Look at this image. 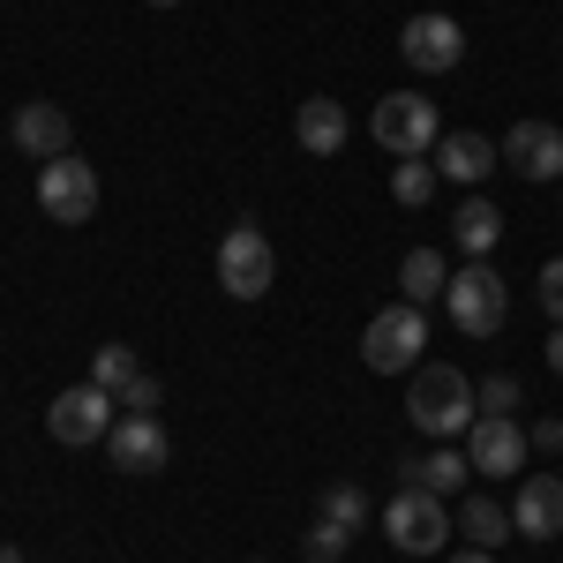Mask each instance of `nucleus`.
<instances>
[{
  "label": "nucleus",
  "mask_w": 563,
  "mask_h": 563,
  "mask_svg": "<svg viewBox=\"0 0 563 563\" xmlns=\"http://www.w3.org/2000/svg\"><path fill=\"white\" fill-rule=\"evenodd\" d=\"M474 398H481V413H511L519 406V376H488V384H474Z\"/></svg>",
  "instance_id": "obj_25"
},
{
  "label": "nucleus",
  "mask_w": 563,
  "mask_h": 563,
  "mask_svg": "<svg viewBox=\"0 0 563 563\" xmlns=\"http://www.w3.org/2000/svg\"><path fill=\"white\" fill-rule=\"evenodd\" d=\"M143 8H180V0H143Z\"/></svg>",
  "instance_id": "obj_32"
},
{
  "label": "nucleus",
  "mask_w": 563,
  "mask_h": 563,
  "mask_svg": "<svg viewBox=\"0 0 563 563\" xmlns=\"http://www.w3.org/2000/svg\"><path fill=\"white\" fill-rule=\"evenodd\" d=\"M443 308H451V323H459L466 339H496V331L511 323V294H504V278H496V263H488V256L466 263V271H451Z\"/></svg>",
  "instance_id": "obj_3"
},
{
  "label": "nucleus",
  "mask_w": 563,
  "mask_h": 563,
  "mask_svg": "<svg viewBox=\"0 0 563 563\" xmlns=\"http://www.w3.org/2000/svg\"><path fill=\"white\" fill-rule=\"evenodd\" d=\"M8 135H15L23 158H68V151H76V121H68V106H45V98L15 106Z\"/></svg>",
  "instance_id": "obj_12"
},
{
  "label": "nucleus",
  "mask_w": 563,
  "mask_h": 563,
  "mask_svg": "<svg viewBox=\"0 0 563 563\" xmlns=\"http://www.w3.org/2000/svg\"><path fill=\"white\" fill-rule=\"evenodd\" d=\"M496 166H504V151H496L488 135H474V129H459V135L435 143V174L443 180H466V188H474V180H488Z\"/></svg>",
  "instance_id": "obj_16"
},
{
  "label": "nucleus",
  "mask_w": 563,
  "mask_h": 563,
  "mask_svg": "<svg viewBox=\"0 0 563 563\" xmlns=\"http://www.w3.org/2000/svg\"><path fill=\"white\" fill-rule=\"evenodd\" d=\"M451 563H496V556H488V549H466V556H451Z\"/></svg>",
  "instance_id": "obj_30"
},
{
  "label": "nucleus",
  "mask_w": 563,
  "mask_h": 563,
  "mask_svg": "<svg viewBox=\"0 0 563 563\" xmlns=\"http://www.w3.org/2000/svg\"><path fill=\"white\" fill-rule=\"evenodd\" d=\"M368 135L384 143L390 158H429L443 143V121H435V106L421 90H384V106L368 113Z\"/></svg>",
  "instance_id": "obj_4"
},
{
  "label": "nucleus",
  "mask_w": 563,
  "mask_h": 563,
  "mask_svg": "<svg viewBox=\"0 0 563 563\" xmlns=\"http://www.w3.org/2000/svg\"><path fill=\"white\" fill-rule=\"evenodd\" d=\"M0 563H23V556H15V549H8V541H0Z\"/></svg>",
  "instance_id": "obj_31"
},
{
  "label": "nucleus",
  "mask_w": 563,
  "mask_h": 563,
  "mask_svg": "<svg viewBox=\"0 0 563 563\" xmlns=\"http://www.w3.org/2000/svg\"><path fill=\"white\" fill-rule=\"evenodd\" d=\"M271 278H278V256H271V241H263L256 218H241V225L218 241V286H225L233 301H263Z\"/></svg>",
  "instance_id": "obj_7"
},
{
  "label": "nucleus",
  "mask_w": 563,
  "mask_h": 563,
  "mask_svg": "<svg viewBox=\"0 0 563 563\" xmlns=\"http://www.w3.org/2000/svg\"><path fill=\"white\" fill-rule=\"evenodd\" d=\"M346 135H353V121H346L339 98H301V113H294V143H301L308 158H339Z\"/></svg>",
  "instance_id": "obj_15"
},
{
  "label": "nucleus",
  "mask_w": 563,
  "mask_h": 563,
  "mask_svg": "<svg viewBox=\"0 0 563 563\" xmlns=\"http://www.w3.org/2000/svg\"><path fill=\"white\" fill-rule=\"evenodd\" d=\"M435 158H398V174H390V196H398V203H406V211H421V203H429L435 196Z\"/></svg>",
  "instance_id": "obj_22"
},
{
  "label": "nucleus",
  "mask_w": 563,
  "mask_h": 563,
  "mask_svg": "<svg viewBox=\"0 0 563 563\" xmlns=\"http://www.w3.org/2000/svg\"><path fill=\"white\" fill-rule=\"evenodd\" d=\"M526 451H533V435L511 421V413H481L474 429H466V466L481 481H519Z\"/></svg>",
  "instance_id": "obj_9"
},
{
  "label": "nucleus",
  "mask_w": 563,
  "mask_h": 563,
  "mask_svg": "<svg viewBox=\"0 0 563 563\" xmlns=\"http://www.w3.org/2000/svg\"><path fill=\"white\" fill-rule=\"evenodd\" d=\"M421 346H429V308H413V301L376 308L368 331H361V361L376 376H413L421 368Z\"/></svg>",
  "instance_id": "obj_2"
},
{
  "label": "nucleus",
  "mask_w": 563,
  "mask_h": 563,
  "mask_svg": "<svg viewBox=\"0 0 563 563\" xmlns=\"http://www.w3.org/2000/svg\"><path fill=\"white\" fill-rule=\"evenodd\" d=\"M316 519L361 533V526H368V488H361V481H331V488H323V504H316Z\"/></svg>",
  "instance_id": "obj_21"
},
{
  "label": "nucleus",
  "mask_w": 563,
  "mask_h": 563,
  "mask_svg": "<svg viewBox=\"0 0 563 563\" xmlns=\"http://www.w3.org/2000/svg\"><path fill=\"white\" fill-rule=\"evenodd\" d=\"M38 211L53 225H90V211H98V174H90L76 151L38 166Z\"/></svg>",
  "instance_id": "obj_8"
},
{
  "label": "nucleus",
  "mask_w": 563,
  "mask_h": 563,
  "mask_svg": "<svg viewBox=\"0 0 563 563\" xmlns=\"http://www.w3.org/2000/svg\"><path fill=\"white\" fill-rule=\"evenodd\" d=\"M113 421H121V398H113V390H98V384H76V390H60V398L45 406V435H53V443H68V451L106 443Z\"/></svg>",
  "instance_id": "obj_6"
},
{
  "label": "nucleus",
  "mask_w": 563,
  "mask_h": 563,
  "mask_svg": "<svg viewBox=\"0 0 563 563\" xmlns=\"http://www.w3.org/2000/svg\"><path fill=\"white\" fill-rule=\"evenodd\" d=\"M301 549H308V563H339V556L353 549V533H346V526H331V519H316Z\"/></svg>",
  "instance_id": "obj_24"
},
{
  "label": "nucleus",
  "mask_w": 563,
  "mask_h": 563,
  "mask_svg": "<svg viewBox=\"0 0 563 563\" xmlns=\"http://www.w3.org/2000/svg\"><path fill=\"white\" fill-rule=\"evenodd\" d=\"M106 459H113L121 474H158V466L174 459V435L158 429V413H121L113 435H106Z\"/></svg>",
  "instance_id": "obj_11"
},
{
  "label": "nucleus",
  "mask_w": 563,
  "mask_h": 563,
  "mask_svg": "<svg viewBox=\"0 0 563 563\" xmlns=\"http://www.w3.org/2000/svg\"><path fill=\"white\" fill-rule=\"evenodd\" d=\"M511 526L519 541H556L563 533V474H526L511 496Z\"/></svg>",
  "instance_id": "obj_14"
},
{
  "label": "nucleus",
  "mask_w": 563,
  "mask_h": 563,
  "mask_svg": "<svg viewBox=\"0 0 563 563\" xmlns=\"http://www.w3.org/2000/svg\"><path fill=\"white\" fill-rule=\"evenodd\" d=\"M459 533H466L474 549H504V533H519V526H511V511H504L496 496H466V504H459Z\"/></svg>",
  "instance_id": "obj_20"
},
{
  "label": "nucleus",
  "mask_w": 563,
  "mask_h": 563,
  "mask_svg": "<svg viewBox=\"0 0 563 563\" xmlns=\"http://www.w3.org/2000/svg\"><path fill=\"white\" fill-rule=\"evenodd\" d=\"M451 241L466 249V263H481L496 241H504V211H496L488 196H466V203L451 211Z\"/></svg>",
  "instance_id": "obj_18"
},
{
  "label": "nucleus",
  "mask_w": 563,
  "mask_h": 563,
  "mask_svg": "<svg viewBox=\"0 0 563 563\" xmlns=\"http://www.w3.org/2000/svg\"><path fill=\"white\" fill-rule=\"evenodd\" d=\"M504 166L519 180H563V129L556 121H519L504 135Z\"/></svg>",
  "instance_id": "obj_13"
},
{
  "label": "nucleus",
  "mask_w": 563,
  "mask_h": 563,
  "mask_svg": "<svg viewBox=\"0 0 563 563\" xmlns=\"http://www.w3.org/2000/svg\"><path fill=\"white\" fill-rule=\"evenodd\" d=\"M541 308H549V323H563V256L541 263Z\"/></svg>",
  "instance_id": "obj_26"
},
{
  "label": "nucleus",
  "mask_w": 563,
  "mask_h": 563,
  "mask_svg": "<svg viewBox=\"0 0 563 563\" xmlns=\"http://www.w3.org/2000/svg\"><path fill=\"white\" fill-rule=\"evenodd\" d=\"M121 413H158V376H135V384L121 390Z\"/></svg>",
  "instance_id": "obj_27"
},
{
  "label": "nucleus",
  "mask_w": 563,
  "mask_h": 563,
  "mask_svg": "<svg viewBox=\"0 0 563 563\" xmlns=\"http://www.w3.org/2000/svg\"><path fill=\"white\" fill-rule=\"evenodd\" d=\"M526 435H533V451H563V421H533Z\"/></svg>",
  "instance_id": "obj_28"
},
{
  "label": "nucleus",
  "mask_w": 563,
  "mask_h": 563,
  "mask_svg": "<svg viewBox=\"0 0 563 563\" xmlns=\"http://www.w3.org/2000/svg\"><path fill=\"white\" fill-rule=\"evenodd\" d=\"M541 353H549V368H556V376H563V323H556V331H549V346H541Z\"/></svg>",
  "instance_id": "obj_29"
},
{
  "label": "nucleus",
  "mask_w": 563,
  "mask_h": 563,
  "mask_svg": "<svg viewBox=\"0 0 563 563\" xmlns=\"http://www.w3.org/2000/svg\"><path fill=\"white\" fill-rule=\"evenodd\" d=\"M466 474H474V466H466V451H451V443L429 451V459H398V488H429V496H443V504L466 488Z\"/></svg>",
  "instance_id": "obj_17"
},
{
  "label": "nucleus",
  "mask_w": 563,
  "mask_h": 563,
  "mask_svg": "<svg viewBox=\"0 0 563 563\" xmlns=\"http://www.w3.org/2000/svg\"><path fill=\"white\" fill-rule=\"evenodd\" d=\"M398 53H406L413 76H451V68L466 60V31H459L451 15H413V23L398 31Z\"/></svg>",
  "instance_id": "obj_10"
},
{
  "label": "nucleus",
  "mask_w": 563,
  "mask_h": 563,
  "mask_svg": "<svg viewBox=\"0 0 563 563\" xmlns=\"http://www.w3.org/2000/svg\"><path fill=\"white\" fill-rule=\"evenodd\" d=\"M443 286H451V271H443V249H413V256L398 263V301L435 308V301H443Z\"/></svg>",
  "instance_id": "obj_19"
},
{
  "label": "nucleus",
  "mask_w": 563,
  "mask_h": 563,
  "mask_svg": "<svg viewBox=\"0 0 563 563\" xmlns=\"http://www.w3.org/2000/svg\"><path fill=\"white\" fill-rule=\"evenodd\" d=\"M406 421L421 435H435V443H451V435H466L481 421V398L451 361H421L413 368V390H406Z\"/></svg>",
  "instance_id": "obj_1"
},
{
  "label": "nucleus",
  "mask_w": 563,
  "mask_h": 563,
  "mask_svg": "<svg viewBox=\"0 0 563 563\" xmlns=\"http://www.w3.org/2000/svg\"><path fill=\"white\" fill-rule=\"evenodd\" d=\"M384 533L398 556H443V541H451V504L429 496V488H398L384 504Z\"/></svg>",
  "instance_id": "obj_5"
},
{
  "label": "nucleus",
  "mask_w": 563,
  "mask_h": 563,
  "mask_svg": "<svg viewBox=\"0 0 563 563\" xmlns=\"http://www.w3.org/2000/svg\"><path fill=\"white\" fill-rule=\"evenodd\" d=\"M135 376H143V361H135L129 346H98V353H90V384H98V390H113V398H121Z\"/></svg>",
  "instance_id": "obj_23"
}]
</instances>
